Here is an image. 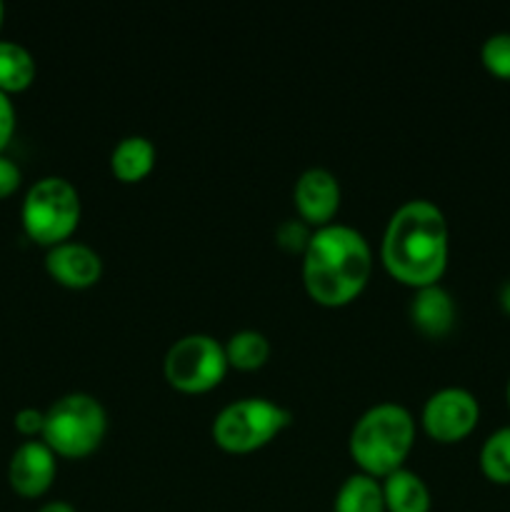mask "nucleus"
I'll return each instance as SVG.
<instances>
[{"instance_id": "4be33fe9", "label": "nucleus", "mask_w": 510, "mask_h": 512, "mask_svg": "<svg viewBox=\"0 0 510 512\" xmlns=\"http://www.w3.org/2000/svg\"><path fill=\"white\" fill-rule=\"evenodd\" d=\"M20 185V168L10 158L0 155V198H8L18 190Z\"/></svg>"}, {"instance_id": "39448f33", "label": "nucleus", "mask_w": 510, "mask_h": 512, "mask_svg": "<svg viewBox=\"0 0 510 512\" xmlns=\"http://www.w3.org/2000/svg\"><path fill=\"white\" fill-rule=\"evenodd\" d=\"M80 218V195L70 180L48 175L30 185L23 203L25 233L43 245L65 243Z\"/></svg>"}, {"instance_id": "aec40b11", "label": "nucleus", "mask_w": 510, "mask_h": 512, "mask_svg": "<svg viewBox=\"0 0 510 512\" xmlns=\"http://www.w3.org/2000/svg\"><path fill=\"white\" fill-rule=\"evenodd\" d=\"M310 235L313 233H308V228H305L300 220H293V218L283 220V223L278 225V230H275V240H278L280 248L293 250V253H298V250H303L305 253V248H308L310 243Z\"/></svg>"}, {"instance_id": "9d476101", "label": "nucleus", "mask_w": 510, "mask_h": 512, "mask_svg": "<svg viewBox=\"0 0 510 512\" xmlns=\"http://www.w3.org/2000/svg\"><path fill=\"white\" fill-rule=\"evenodd\" d=\"M45 268L58 283L68 285V288H88L103 273V260L90 245L65 240V243L50 248Z\"/></svg>"}, {"instance_id": "f257e3e1", "label": "nucleus", "mask_w": 510, "mask_h": 512, "mask_svg": "<svg viewBox=\"0 0 510 512\" xmlns=\"http://www.w3.org/2000/svg\"><path fill=\"white\" fill-rule=\"evenodd\" d=\"M383 263L403 283L423 288L438 283L448 263V223L430 200H408L388 220Z\"/></svg>"}, {"instance_id": "a878e982", "label": "nucleus", "mask_w": 510, "mask_h": 512, "mask_svg": "<svg viewBox=\"0 0 510 512\" xmlns=\"http://www.w3.org/2000/svg\"><path fill=\"white\" fill-rule=\"evenodd\" d=\"M0 23H3V3H0Z\"/></svg>"}, {"instance_id": "1a4fd4ad", "label": "nucleus", "mask_w": 510, "mask_h": 512, "mask_svg": "<svg viewBox=\"0 0 510 512\" xmlns=\"http://www.w3.org/2000/svg\"><path fill=\"white\" fill-rule=\"evenodd\" d=\"M10 485L23 498H38L50 488L55 478V455L48 443L40 440H28L20 445L10 458L8 468Z\"/></svg>"}, {"instance_id": "4468645a", "label": "nucleus", "mask_w": 510, "mask_h": 512, "mask_svg": "<svg viewBox=\"0 0 510 512\" xmlns=\"http://www.w3.org/2000/svg\"><path fill=\"white\" fill-rule=\"evenodd\" d=\"M335 512H385L383 485L375 480V475H350L335 495Z\"/></svg>"}, {"instance_id": "f03ea898", "label": "nucleus", "mask_w": 510, "mask_h": 512, "mask_svg": "<svg viewBox=\"0 0 510 512\" xmlns=\"http://www.w3.org/2000/svg\"><path fill=\"white\" fill-rule=\"evenodd\" d=\"M373 260L370 245L350 225L330 223L310 235L303 260L308 293L323 305H343L363 290Z\"/></svg>"}, {"instance_id": "9b49d317", "label": "nucleus", "mask_w": 510, "mask_h": 512, "mask_svg": "<svg viewBox=\"0 0 510 512\" xmlns=\"http://www.w3.org/2000/svg\"><path fill=\"white\" fill-rule=\"evenodd\" d=\"M295 205L310 223H328L340 203L338 178L328 168H308L295 180Z\"/></svg>"}, {"instance_id": "20e7f679", "label": "nucleus", "mask_w": 510, "mask_h": 512, "mask_svg": "<svg viewBox=\"0 0 510 512\" xmlns=\"http://www.w3.org/2000/svg\"><path fill=\"white\" fill-rule=\"evenodd\" d=\"M105 408L88 393H68L45 410L43 438L53 453L88 455L105 435Z\"/></svg>"}, {"instance_id": "412c9836", "label": "nucleus", "mask_w": 510, "mask_h": 512, "mask_svg": "<svg viewBox=\"0 0 510 512\" xmlns=\"http://www.w3.org/2000/svg\"><path fill=\"white\" fill-rule=\"evenodd\" d=\"M43 425H45V413L38 408H23L18 410V415H15V428H18L23 435L43 433Z\"/></svg>"}, {"instance_id": "7ed1b4c3", "label": "nucleus", "mask_w": 510, "mask_h": 512, "mask_svg": "<svg viewBox=\"0 0 510 512\" xmlns=\"http://www.w3.org/2000/svg\"><path fill=\"white\" fill-rule=\"evenodd\" d=\"M415 423L408 408L378 403L365 410L350 433V453L368 475H390L413 448Z\"/></svg>"}, {"instance_id": "2eb2a0df", "label": "nucleus", "mask_w": 510, "mask_h": 512, "mask_svg": "<svg viewBox=\"0 0 510 512\" xmlns=\"http://www.w3.org/2000/svg\"><path fill=\"white\" fill-rule=\"evenodd\" d=\"M153 163L155 145L148 138H143V135H128V138H123L113 148V155H110L113 173L120 180H125V183H133V180H140L143 175H148Z\"/></svg>"}, {"instance_id": "393cba45", "label": "nucleus", "mask_w": 510, "mask_h": 512, "mask_svg": "<svg viewBox=\"0 0 510 512\" xmlns=\"http://www.w3.org/2000/svg\"><path fill=\"white\" fill-rule=\"evenodd\" d=\"M498 298H500V305H503V310H505V313L510 315V280H505V283L500 285V293H498Z\"/></svg>"}, {"instance_id": "dca6fc26", "label": "nucleus", "mask_w": 510, "mask_h": 512, "mask_svg": "<svg viewBox=\"0 0 510 512\" xmlns=\"http://www.w3.org/2000/svg\"><path fill=\"white\" fill-rule=\"evenodd\" d=\"M35 78V60L15 40H0V90L5 95L25 90Z\"/></svg>"}, {"instance_id": "f3484780", "label": "nucleus", "mask_w": 510, "mask_h": 512, "mask_svg": "<svg viewBox=\"0 0 510 512\" xmlns=\"http://www.w3.org/2000/svg\"><path fill=\"white\" fill-rule=\"evenodd\" d=\"M225 355L228 363L240 370H255L268 360L270 343L263 333L258 330H238L230 335L228 345H225Z\"/></svg>"}, {"instance_id": "f8f14e48", "label": "nucleus", "mask_w": 510, "mask_h": 512, "mask_svg": "<svg viewBox=\"0 0 510 512\" xmlns=\"http://www.w3.org/2000/svg\"><path fill=\"white\" fill-rule=\"evenodd\" d=\"M410 318L425 335H443L453 328L455 303L438 283L423 285L410 303Z\"/></svg>"}, {"instance_id": "a211bd4d", "label": "nucleus", "mask_w": 510, "mask_h": 512, "mask_svg": "<svg viewBox=\"0 0 510 512\" xmlns=\"http://www.w3.org/2000/svg\"><path fill=\"white\" fill-rule=\"evenodd\" d=\"M480 468L493 483L510 485V425L495 430L480 450Z\"/></svg>"}, {"instance_id": "ddd939ff", "label": "nucleus", "mask_w": 510, "mask_h": 512, "mask_svg": "<svg viewBox=\"0 0 510 512\" xmlns=\"http://www.w3.org/2000/svg\"><path fill=\"white\" fill-rule=\"evenodd\" d=\"M385 508L390 512H428L430 490L425 480L413 470L398 468L385 475L383 483Z\"/></svg>"}, {"instance_id": "6e6552de", "label": "nucleus", "mask_w": 510, "mask_h": 512, "mask_svg": "<svg viewBox=\"0 0 510 512\" xmlns=\"http://www.w3.org/2000/svg\"><path fill=\"white\" fill-rule=\"evenodd\" d=\"M478 418V400L465 388H443L425 400V430L443 443H455V440L465 438L475 428Z\"/></svg>"}, {"instance_id": "b1692460", "label": "nucleus", "mask_w": 510, "mask_h": 512, "mask_svg": "<svg viewBox=\"0 0 510 512\" xmlns=\"http://www.w3.org/2000/svg\"><path fill=\"white\" fill-rule=\"evenodd\" d=\"M38 512H75V508L65 500H53V503H45Z\"/></svg>"}, {"instance_id": "bb28decb", "label": "nucleus", "mask_w": 510, "mask_h": 512, "mask_svg": "<svg viewBox=\"0 0 510 512\" xmlns=\"http://www.w3.org/2000/svg\"><path fill=\"white\" fill-rule=\"evenodd\" d=\"M508 405H510V383H508Z\"/></svg>"}, {"instance_id": "423d86ee", "label": "nucleus", "mask_w": 510, "mask_h": 512, "mask_svg": "<svg viewBox=\"0 0 510 512\" xmlns=\"http://www.w3.org/2000/svg\"><path fill=\"white\" fill-rule=\"evenodd\" d=\"M290 423V410L268 398H243L225 405L213 423V438L220 448L248 453L268 443Z\"/></svg>"}, {"instance_id": "0eeeda50", "label": "nucleus", "mask_w": 510, "mask_h": 512, "mask_svg": "<svg viewBox=\"0 0 510 512\" xmlns=\"http://www.w3.org/2000/svg\"><path fill=\"white\" fill-rule=\"evenodd\" d=\"M163 368L170 385L185 393H200L223 380L228 370V355L225 345H220L213 335L190 333L170 345Z\"/></svg>"}, {"instance_id": "5701e85b", "label": "nucleus", "mask_w": 510, "mask_h": 512, "mask_svg": "<svg viewBox=\"0 0 510 512\" xmlns=\"http://www.w3.org/2000/svg\"><path fill=\"white\" fill-rule=\"evenodd\" d=\"M13 128H15V110H13V103H10L8 95L0 90V150L8 145L10 135H13Z\"/></svg>"}, {"instance_id": "6ab92c4d", "label": "nucleus", "mask_w": 510, "mask_h": 512, "mask_svg": "<svg viewBox=\"0 0 510 512\" xmlns=\"http://www.w3.org/2000/svg\"><path fill=\"white\" fill-rule=\"evenodd\" d=\"M483 65L498 78L510 80V33H495L480 48Z\"/></svg>"}]
</instances>
